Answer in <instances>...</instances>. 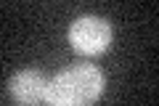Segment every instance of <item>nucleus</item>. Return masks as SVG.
<instances>
[{"label": "nucleus", "instance_id": "nucleus-1", "mask_svg": "<svg viewBox=\"0 0 159 106\" xmlns=\"http://www.w3.org/2000/svg\"><path fill=\"white\" fill-rule=\"evenodd\" d=\"M103 72L93 64H74L48 80V106H93L103 93Z\"/></svg>", "mask_w": 159, "mask_h": 106}, {"label": "nucleus", "instance_id": "nucleus-2", "mask_svg": "<svg viewBox=\"0 0 159 106\" xmlns=\"http://www.w3.org/2000/svg\"><path fill=\"white\" fill-rule=\"evenodd\" d=\"M69 43L82 56H98L111 45V27L101 16H80L69 27Z\"/></svg>", "mask_w": 159, "mask_h": 106}, {"label": "nucleus", "instance_id": "nucleus-3", "mask_svg": "<svg viewBox=\"0 0 159 106\" xmlns=\"http://www.w3.org/2000/svg\"><path fill=\"white\" fill-rule=\"evenodd\" d=\"M48 80L37 69H21L8 80V93L19 101V104H37L45 98Z\"/></svg>", "mask_w": 159, "mask_h": 106}]
</instances>
